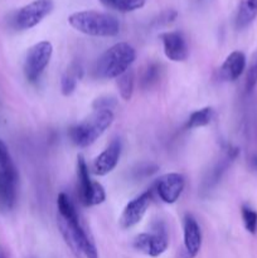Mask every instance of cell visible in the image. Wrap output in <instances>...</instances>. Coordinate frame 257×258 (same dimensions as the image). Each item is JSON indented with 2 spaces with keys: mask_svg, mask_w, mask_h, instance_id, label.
<instances>
[{
  "mask_svg": "<svg viewBox=\"0 0 257 258\" xmlns=\"http://www.w3.org/2000/svg\"><path fill=\"white\" fill-rule=\"evenodd\" d=\"M134 86H135V73L131 68L122 73L120 77H117V87L123 101L131 100L134 93Z\"/></svg>",
  "mask_w": 257,
  "mask_h": 258,
  "instance_id": "20",
  "label": "cell"
},
{
  "mask_svg": "<svg viewBox=\"0 0 257 258\" xmlns=\"http://www.w3.org/2000/svg\"><path fill=\"white\" fill-rule=\"evenodd\" d=\"M244 70H246V55L241 50H234L224 59L219 70V75L223 81L233 82L241 77Z\"/></svg>",
  "mask_w": 257,
  "mask_h": 258,
  "instance_id": "15",
  "label": "cell"
},
{
  "mask_svg": "<svg viewBox=\"0 0 257 258\" xmlns=\"http://www.w3.org/2000/svg\"><path fill=\"white\" fill-rule=\"evenodd\" d=\"M164 53L173 62H184L189 55L186 40L180 32H166L160 35Z\"/></svg>",
  "mask_w": 257,
  "mask_h": 258,
  "instance_id": "13",
  "label": "cell"
},
{
  "mask_svg": "<svg viewBox=\"0 0 257 258\" xmlns=\"http://www.w3.org/2000/svg\"><path fill=\"white\" fill-rule=\"evenodd\" d=\"M134 248L150 257H159L168 249L169 236L165 226L158 223L149 233H141L134 239Z\"/></svg>",
  "mask_w": 257,
  "mask_h": 258,
  "instance_id": "7",
  "label": "cell"
},
{
  "mask_svg": "<svg viewBox=\"0 0 257 258\" xmlns=\"http://www.w3.org/2000/svg\"><path fill=\"white\" fill-rule=\"evenodd\" d=\"M68 23L76 30L91 37H115L120 32L117 18L96 10L73 13L68 18Z\"/></svg>",
  "mask_w": 257,
  "mask_h": 258,
  "instance_id": "2",
  "label": "cell"
},
{
  "mask_svg": "<svg viewBox=\"0 0 257 258\" xmlns=\"http://www.w3.org/2000/svg\"><path fill=\"white\" fill-rule=\"evenodd\" d=\"M184 254L185 258H194L202 247V231L198 222L191 214H185L183 221Z\"/></svg>",
  "mask_w": 257,
  "mask_h": 258,
  "instance_id": "12",
  "label": "cell"
},
{
  "mask_svg": "<svg viewBox=\"0 0 257 258\" xmlns=\"http://www.w3.org/2000/svg\"><path fill=\"white\" fill-rule=\"evenodd\" d=\"M77 178L80 184V199L83 206H98L105 202V189L98 181L91 179L87 163L82 155L77 156Z\"/></svg>",
  "mask_w": 257,
  "mask_h": 258,
  "instance_id": "6",
  "label": "cell"
},
{
  "mask_svg": "<svg viewBox=\"0 0 257 258\" xmlns=\"http://www.w3.org/2000/svg\"><path fill=\"white\" fill-rule=\"evenodd\" d=\"M113 118L115 116L111 110H95V112L85 121L71 128V140L78 148H87L92 145L112 125Z\"/></svg>",
  "mask_w": 257,
  "mask_h": 258,
  "instance_id": "4",
  "label": "cell"
},
{
  "mask_svg": "<svg viewBox=\"0 0 257 258\" xmlns=\"http://www.w3.org/2000/svg\"><path fill=\"white\" fill-rule=\"evenodd\" d=\"M253 164H254V168H256V170H257V156L253 159Z\"/></svg>",
  "mask_w": 257,
  "mask_h": 258,
  "instance_id": "26",
  "label": "cell"
},
{
  "mask_svg": "<svg viewBox=\"0 0 257 258\" xmlns=\"http://www.w3.org/2000/svg\"><path fill=\"white\" fill-rule=\"evenodd\" d=\"M53 55V45L48 40L37 43L29 48L24 59V76L29 82H37L45 68L49 64Z\"/></svg>",
  "mask_w": 257,
  "mask_h": 258,
  "instance_id": "5",
  "label": "cell"
},
{
  "mask_svg": "<svg viewBox=\"0 0 257 258\" xmlns=\"http://www.w3.org/2000/svg\"><path fill=\"white\" fill-rule=\"evenodd\" d=\"M58 227L67 246L76 256L80 258H100L96 244L81 223L78 214L70 218L58 216Z\"/></svg>",
  "mask_w": 257,
  "mask_h": 258,
  "instance_id": "3",
  "label": "cell"
},
{
  "mask_svg": "<svg viewBox=\"0 0 257 258\" xmlns=\"http://www.w3.org/2000/svg\"><path fill=\"white\" fill-rule=\"evenodd\" d=\"M53 8L54 4L52 0H34L15 13L14 27L19 30L30 29L48 17Z\"/></svg>",
  "mask_w": 257,
  "mask_h": 258,
  "instance_id": "8",
  "label": "cell"
},
{
  "mask_svg": "<svg viewBox=\"0 0 257 258\" xmlns=\"http://www.w3.org/2000/svg\"><path fill=\"white\" fill-rule=\"evenodd\" d=\"M18 171L15 166L0 171V207L12 209L17 202Z\"/></svg>",
  "mask_w": 257,
  "mask_h": 258,
  "instance_id": "14",
  "label": "cell"
},
{
  "mask_svg": "<svg viewBox=\"0 0 257 258\" xmlns=\"http://www.w3.org/2000/svg\"><path fill=\"white\" fill-rule=\"evenodd\" d=\"M185 186V178L179 173H169L160 176L155 183V190L159 198L166 204H174Z\"/></svg>",
  "mask_w": 257,
  "mask_h": 258,
  "instance_id": "10",
  "label": "cell"
},
{
  "mask_svg": "<svg viewBox=\"0 0 257 258\" xmlns=\"http://www.w3.org/2000/svg\"><path fill=\"white\" fill-rule=\"evenodd\" d=\"M238 153L239 151L237 148L227 149V151H226V154L223 155V158H222L221 160L217 163V165L214 166V169L211 171V174H209L208 179L206 180V184L208 188H212V186H214L219 180H221L222 175L226 173V170L229 168V165L233 163V160L237 158Z\"/></svg>",
  "mask_w": 257,
  "mask_h": 258,
  "instance_id": "16",
  "label": "cell"
},
{
  "mask_svg": "<svg viewBox=\"0 0 257 258\" xmlns=\"http://www.w3.org/2000/svg\"><path fill=\"white\" fill-rule=\"evenodd\" d=\"M151 199H153V191L146 190L136 198H134L131 202H128L123 208L120 221H118L121 228L127 229L140 223L148 208L150 207Z\"/></svg>",
  "mask_w": 257,
  "mask_h": 258,
  "instance_id": "9",
  "label": "cell"
},
{
  "mask_svg": "<svg viewBox=\"0 0 257 258\" xmlns=\"http://www.w3.org/2000/svg\"><path fill=\"white\" fill-rule=\"evenodd\" d=\"M216 112L212 107H203L201 110H197L189 116L188 122H186V127L188 128H199L208 126L212 121L214 120Z\"/></svg>",
  "mask_w": 257,
  "mask_h": 258,
  "instance_id": "19",
  "label": "cell"
},
{
  "mask_svg": "<svg viewBox=\"0 0 257 258\" xmlns=\"http://www.w3.org/2000/svg\"><path fill=\"white\" fill-rule=\"evenodd\" d=\"M100 2L110 9L127 13L143 8L146 0H100Z\"/></svg>",
  "mask_w": 257,
  "mask_h": 258,
  "instance_id": "21",
  "label": "cell"
},
{
  "mask_svg": "<svg viewBox=\"0 0 257 258\" xmlns=\"http://www.w3.org/2000/svg\"><path fill=\"white\" fill-rule=\"evenodd\" d=\"M242 221L246 231L251 234H256L257 232V212L248 206H242L241 208Z\"/></svg>",
  "mask_w": 257,
  "mask_h": 258,
  "instance_id": "23",
  "label": "cell"
},
{
  "mask_svg": "<svg viewBox=\"0 0 257 258\" xmlns=\"http://www.w3.org/2000/svg\"><path fill=\"white\" fill-rule=\"evenodd\" d=\"M15 166L13 164L12 158H10L9 150H8L7 145L0 140V171L8 170V169Z\"/></svg>",
  "mask_w": 257,
  "mask_h": 258,
  "instance_id": "25",
  "label": "cell"
},
{
  "mask_svg": "<svg viewBox=\"0 0 257 258\" xmlns=\"http://www.w3.org/2000/svg\"><path fill=\"white\" fill-rule=\"evenodd\" d=\"M121 149H122V145L118 139L111 141L110 145L93 160L92 168H91L92 173L98 176L107 175L108 173H111L120 160Z\"/></svg>",
  "mask_w": 257,
  "mask_h": 258,
  "instance_id": "11",
  "label": "cell"
},
{
  "mask_svg": "<svg viewBox=\"0 0 257 258\" xmlns=\"http://www.w3.org/2000/svg\"><path fill=\"white\" fill-rule=\"evenodd\" d=\"M136 58V52L133 45L126 42L113 44L100 55L95 64L96 77L102 80L120 77L122 73L130 70Z\"/></svg>",
  "mask_w": 257,
  "mask_h": 258,
  "instance_id": "1",
  "label": "cell"
},
{
  "mask_svg": "<svg viewBox=\"0 0 257 258\" xmlns=\"http://www.w3.org/2000/svg\"><path fill=\"white\" fill-rule=\"evenodd\" d=\"M159 78H160V66L158 63H150L144 70L140 80V86L144 90H148L158 82Z\"/></svg>",
  "mask_w": 257,
  "mask_h": 258,
  "instance_id": "22",
  "label": "cell"
},
{
  "mask_svg": "<svg viewBox=\"0 0 257 258\" xmlns=\"http://www.w3.org/2000/svg\"><path fill=\"white\" fill-rule=\"evenodd\" d=\"M82 67L77 63L71 66L70 70L60 78V92L63 96H71L77 87V82L82 77Z\"/></svg>",
  "mask_w": 257,
  "mask_h": 258,
  "instance_id": "18",
  "label": "cell"
},
{
  "mask_svg": "<svg viewBox=\"0 0 257 258\" xmlns=\"http://www.w3.org/2000/svg\"><path fill=\"white\" fill-rule=\"evenodd\" d=\"M257 85V49L253 53L251 58V62H249L248 70H247L246 75V90L247 92H251L253 91V88Z\"/></svg>",
  "mask_w": 257,
  "mask_h": 258,
  "instance_id": "24",
  "label": "cell"
},
{
  "mask_svg": "<svg viewBox=\"0 0 257 258\" xmlns=\"http://www.w3.org/2000/svg\"><path fill=\"white\" fill-rule=\"evenodd\" d=\"M257 17V0H241L236 15L237 29L248 27Z\"/></svg>",
  "mask_w": 257,
  "mask_h": 258,
  "instance_id": "17",
  "label": "cell"
}]
</instances>
